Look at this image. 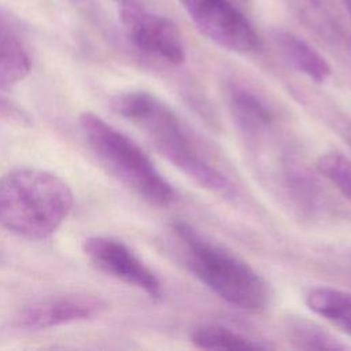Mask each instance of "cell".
Instances as JSON below:
<instances>
[{
	"label": "cell",
	"instance_id": "obj_8",
	"mask_svg": "<svg viewBox=\"0 0 351 351\" xmlns=\"http://www.w3.org/2000/svg\"><path fill=\"white\" fill-rule=\"evenodd\" d=\"M104 308L106 303L90 295L51 296L22 307L14 318V324L22 329L40 330L92 319Z\"/></svg>",
	"mask_w": 351,
	"mask_h": 351
},
{
	"label": "cell",
	"instance_id": "obj_11",
	"mask_svg": "<svg viewBox=\"0 0 351 351\" xmlns=\"http://www.w3.org/2000/svg\"><path fill=\"white\" fill-rule=\"evenodd\" d=\"M307 307L351 336V292L333 287L310 288L304 296Z\"/></svg>",
	"mask_w": 351,
	"mask_h": 351
},
{
	"label": "cell",
	"instance_id": "obj_10",
	"mask_svg": "<svg viewBox=\"0 0 351 351\" xmlns=\"http://www.w3.org/2000/svg\"><path fill=\"white\" fill-rule=\"evenodd\" d=\"M32 70L30 55L15 29L0 12V86L14 85Z\"/></svg>",
	"mask_w": 351,
	"mask_h": 351
},
{
	"label": "cell",
	"instance_id": "obj_6",
	"mask_svg": "<svg viewBox=\"0 0 351 351\" xmlns=\"http://www.w3.org/2000/svg\"><path fill=\"white\" fill-rule=\"evenodd\" d=\"M199 32L218 47L248 53L259 40L245 16L230 0H180Z\"/></svg>",
	"mask_w": 351,
	"mask_h": 351
},
{
	"label": "cell",
	"instance_id": "obj_19",
	"mask_svg": "<svg viewBox=\"0 0 351 351\" xmlns=\"http://www.w3.org/2000/svg\"><path fill=\"white\" fill-rule=\"evenodd\" d=\"M112 1H117L118 4H122V3H125V1H128V0H112Z\"/></svg>",
	"mask_w": 351,
	"mask_h": 351
},
{
	"label": "cell",
	"instance_id": "obj_17",
	"mask_svg": "<svg viewBox=\"0 0 351 351\" xmlns=\"http://www.w3.org/2000/svg\"><path fill=\"white\" fill-rule=\"evenodd\" d=\"M341 3H343L344 8L347 10V12H348V15L351 18V0H341Z\"/></svg>",
	"mask_w": 351,
	"mask_h": 351
},
{
	"label": "cell",
	"instance_id": "obj_9",
	"mask_svg": "<svg viewBox=\"0 0 351 351\" xmlns=\"http://www.w3.org/2000/svg\"><path fill=\"white\" fill-rule=\"evenodd\" d=\"M274 41L282 58L311 81L324 84L332 75L329 62L315 48L298 36L278 30L274 33Z\"/></svg>",
	"mask_w": 351,
	"mask_h": 351
},
{
	"label": "cell",
	"instance_id": "obj_18",
	"mask_svg": "<svg viewBox=\"0 0 351 351\" xmlns=\"http://www.w3.org/2000/svg\"><path fill=\"white\" fill-rule=\"evenodd\" d=\"M70 1H73L74 4H84L86 0H70Z\"/></svg>",
	"mask_w": 351,
	"mask_h": 351
},
{
	"label": "cell",
	"instance_id": "obj_7",
	"mask_svg": "<svg viewBox=\"0 0 351 351\" xmlns=\"http://www.w3.org/2000/svg\"><path fill=\"white\" fill-rule=\"evenodd\" d=\"M82 250L99 271L143 291L155 302L162 298V284L156 274L122 240L90 236L84 240Z\"/></svg>",
	"mask_w": 351,
	"mask_h": 351
},
{
	"label": "cell",
	"instance_id": "obj_5",
	"mask_svg": "<svg viewBox=\"0 0 351 351\" xmlns=\"http://www.w3.org/2000/svg\"><path fill=\"white\" fill-rule=\"evenodd\" d=\"M119 19L126 37L138 51L174 66L185 62L182 37L171 19L145 10L137 0L119 4Z\"/></svg>",
	"mask_w": 351,
	"mask_h": 351
},
{
	"label": "cell",
	"instance_id": "obj_13",
	"mask_svg": "<svg viewBox=\"0 0 351 351\" xmlns=\"http://www.w3.org/2000/svg\"><path fill=\"white\" fill-rule=\"evenodd\" d=\"M191 343L202 350H261L259 343L221 325H202L192 330Z\"/></svg>",
	"mask_w": 351,
	"mask_h": 351
},
{
	"label": "cell",
	"instance_id": "obj_16",
	"mask_svg": "<svg viewBox=\"0 0 351 351\" xmlns=\"http://www.w3.org/2000/svg\"><path fill=\"white\" fill-rule=\"evenodd\" d=\"M0 115L14 121H19V122L27 121V115L14 101L8 100L1 95H0Z\"/></svg>",
	"mask_w": 351,
	"mask_h": 351
},
{
	"label": "cell",
	"instance_id": "obj_3",
	"mask_svg": "<svg viewBox=\"0 0 351 351\" xmlns=\"http://www.w3.org/2000/svg\"><path fill=\"white\" fill-rule=\"evenodd\" d=\"M185 245V259L193 276L222 300L244 311H261L269 299L267 284L245 261L202 236L193 226L173 225Z\"/></svg>",
	"mask_w": 351,
	"mask_h": 351
},
{
	"label": "cell",
	"instance_id": "obj_12",
	"mask_svg": "<svg viewBox=\"0 0 351 351\" xmlns=\"http://www.w3.org/2000/svg\"><path fill=\"white\" fill-rule=\"evenodd\" d=\"M229 103L237 123L248 132L256 133L269 128L273 122V111L252 90L244 86H232Z\"/></svg>",
	"mask_w": 351,
	"mask_h": 351
},
{
	"label": "cell",
	"instance_id": "obj_15",
	"mask_svg": "<svg viewBox=\"0 0 351 351\" xmlns=\"http://www.w3.org/2000/svg\"><path fill=\"white\" fill-rule=\"evenodd\" d=\"M317 170L329 180L343 196L351 202V159L339 152H329L318 158Z\"/></svg>",
	"mask_w": 351,
	"mask_h": 351
},
{
	"label": "cell",
	"instance_id": "obj_14",
	"mask_svg": "<svg viewBox=\"0 0 351 351\" xmlns=\"http://www.w3.org/2000/svg\"><path fill=\"white\" fill-rule=\"evenodd\" d=\"M287 335L292 346L299 350H339L344 347L329 332L304 317H291L287 324Z\"/></svg>",
	"mask_w": 351,
	"mask_h": 351
},
{
	"label": "cell",
	"instance_id": "obj_1",
	"mask_svg": "<svg viewBox=\"0 0 351 351\" xmlns=\"http://www.w3.org/2000/svg\"><path fill=\"white\" fill-rule=\"evenodd\" d=\"M111 108L143 130L156 151L199 186L218 193L230 188L228 177L200 154L177 114L152 93L121 92L111 99Z\"/></svg>",
	"mask_w": 351,
	"mask_h": 351
},
{
	"label": "cell",
	"instance_id": "obj_4",
	"mask_svg": "<svg viewBox=\"0 0 351 351\" xmlns=\"http://www.w3.org/2000/svg\"><path fill=\"white\" fill-rule=\"evenodd\" d=\"M80 126L90 151L119 182L156 207L176 200L171 184L130 137L90 111L80 115Z\"/></svg>",
	"mask_w": 351,
	"mask_h": 351
},
{
	"label": "cell",
	"instance_id": "obj_2",
	"mask_svg": "<svg viewBox=\"0 0 351 351\" xmlns=\"http://www.w3.org/2000/svg\"><path fill=\"white\" fill-rule=\"evenodd\" d=\"M73 204L70 186L47 170L18 167L0 177V226L19 237H49Z\"/></svg>",
	"mask_w": 351,
	"mask_h": 351
}]
</instances>
